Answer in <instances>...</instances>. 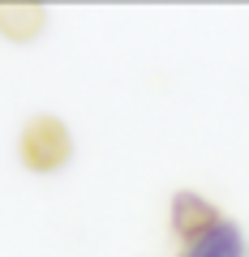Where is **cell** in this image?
<instances>
[{
  "label": "cell",
  "mask_w": 249,
  "mask_h": 257,
  "mask_svg": "<svg viewBox=\"0 0 249 257\" xmlns=\"http://www.w3.org/2000/svg\"><path fill=\"white\" fill-rule=\"evenodd\" d=\"M245 253V240H240V227H232L228 219H215L202 236L185 240L181 257H240Z\"/></svg>",
  "instance_id": "obj_1"
},
{
  "label": "cell",
  "mask_w": 249,
  "mask_h": 257,
  "mask_svg": "<svg viewBox=\"0 0 249 257\" xmlns=\"http://www.w3.org/2000/svg\"><path fill=\"white\" fill-rule=\"evenodd\" d=\"M215 219H219V214H215V206L202 202L198 193H181V197L172 202V227H176V236H181V240L202 236Z\"/></svg>",
  "instance_id": "obj_2"
}]
</instances>
